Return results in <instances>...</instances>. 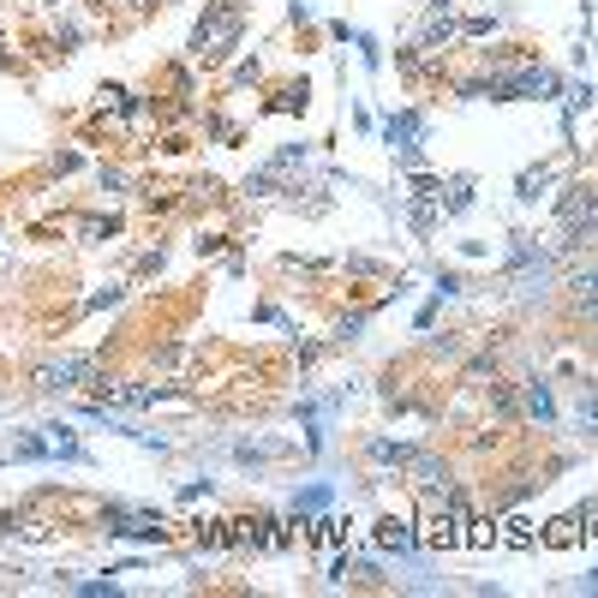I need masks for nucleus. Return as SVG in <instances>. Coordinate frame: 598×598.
<instances>
[{
	"instance_id": "nucleus-8",
	"label": "nucleus",
	"mask_w": 598,
	"mask_h": 598,
	"mask_svg": "<svg viewBox=\"0 0 598 598\" xmlns=\"http://www.w3.org/2000/svg\"><path fill=\"white\" fill-rule=\"evenodd\" d=\"M592 538H598V527H592Z\"/></svg>"
},
{
	"instance_id": "nucleus-1",
	"label": "nucleus",
	"mask_w": 598,
	"mask_h": 598,
	"mask_svg": "<svg viewBox=\"0 0 598 598\" xmlns=\"http://www.w3.org/2000/svg\"><path fill=\"white\" fill-rule=\"evenodd\" d=\"M240 36H245V7L240 0H216V7H203V19L192 31V54L203 66H222L240 49Z\"/></svg>"
},
{
	"instance_id": "nucleus-3",
	"label": "nucleus",
	"mask_w": 598,
	"mask_h": 598,
	"mask_svg": "<svg viewBox=\"0 0 598 598\" xmlns=\"http://www.w3.org/2000/svg\"><path fill=\"white\" fill-rule=\"evenodd\" d=\"M407 485L426 491V497H443V491L455 485V461L437 455V449H413V461H407Z\"/></svg>"
},
{
	"instance_id": "nucleus-7",
	"label": "nucleus",
	"mask_w": 598,
	"mask_h": 598,
	"mask_svg": "<svg viewBox=\"0 0 598 598\" xmlns=\"http://www.w3.org/2000/svg\"><path fill=\"white\" fill-rule=\"evenodd\" d=\"M389 144H396L407 162H413V156H419V114H401V120H389Z\"/></svg>"
},
{
	"instance_id": "nucleus-2",
	"label": "nucleus",
	"mask_w": 598,
	"mask_h": 598,
	"mask_svg": "<svg viewBox=\"0 0 598 598\" xmlns=\"http://www.w3.org/2000/svg\"><path fill=\"white\" fill-rule=\"evenodd\" d=\"M515 396H521V426H557V396H550V377L545 371H527L515 384Z\"/></svg>"
},
{
	"instance_id": "nucleus-5",
	"label": "nucleus",
	"mask_w": 598,
	"mask_h": 598,
	"mask_svg": "<svg viewBox=\"0 0 598 598\" xmlns=\"http://www.w3.org/2000/svg\"><path fill=\"white\" fill-rule=\"evenodd\" d=\"M575 426H580V437H592V443H598V377H580V389H575Z\"/></svg>"
},
{
	"instance_id": "nucleus-6",
	"label": "nucleus",
	"mask_w": 598,
	"mask_h": 598,
	"mask_svg": "<svg viewBox=\"0 0 598 598\" xmlns=\"http://www.w3.org/2000/svg\"><path fill=\"white\" fill-rule=\"evenodd\" d=\"M377 545H384V550H401V557H407V550H413V527H407V521H396V515H384V521H377Z\"/></svg>"
},
{
	"instance_id": "nucleus-4",
	"label": "nucleus",
	"mask_w": 598,
	"mask_h": 598,
	"mask_svg": "<svg viewBox=\"0 0 598 598\" xmlns=\"http://www.w3.org/2000/svg\"><path fill=\"white\" fill-rule=\"evenodd\" d=\"M78 384H91V359H49V366L31 371L36 396H61V389H78Z\"/></svg>"
}]
</instances>
